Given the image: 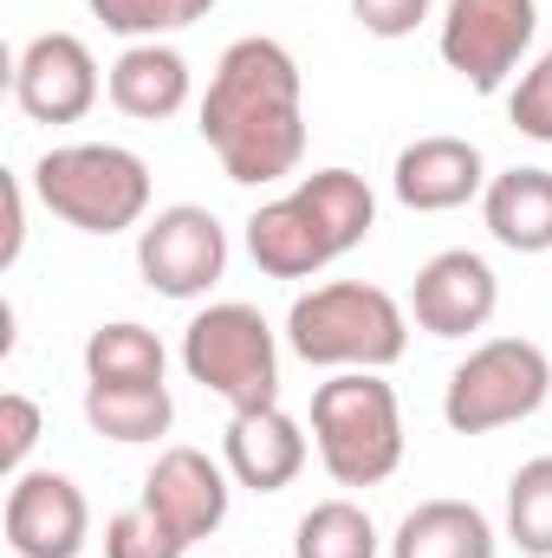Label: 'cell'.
Listing matches in <instances>:
<instances>
[{
    "label": "cell",
    "mask_w": 552,
    "mask_h": 558,
    "mask_svg": "<svg viewBox=\"0 0 552 558\" xmlns=\"http://www.w3.org/2000/svg\"><path fill=\"white\" fill-rule=\"evenodd\" d=\"M202 143L215 149L221 175L241 189H267L299 175L305 162V85L299 59L267 39L248 33L215 59V78L202 92Z\"/></svg>",
    "instance_id": "1"
},
{
    "label": "cell",
    "mask_w": 552,
    "mask_h": 558,
    "mask_svg": "<svg viewBox=\"0 0 552 558\" xmlns=\"http://www.w3.org/2000/svg\"><path fill=\"white\" fill-rule=\"evenodd\" d=\"M377 228V195L358 169H312L279 202L248 215V254L267 279H312Z\"/></svg>",
    "instance_id": "2"
},
{
    "label": "cell",
    "mask_w": 552,
    "mask_h": 558,
    "mask_svg": "<svg viewBox=\"0 0 552 558\" xmlns=\"http://www.w3.org/2000/svg\"><path fill=\"white\" fill-rule=\"evenodd\" d=\"M286 344L312 371H391L410 351V312L364 279H332L292 299Z\"/></svg>",
    "instance_id": "3"
},
{
    "label": "cell",
    "mask_w": 552,
    "mask_h": 558,
    "mask_svg": "<svg viewBox=\"0 0 552 558\" xmlns=\"http://www.w3.org/2000/svg\"><path fill=\"white\" fill-rule=\"evenodd\" d=\"M312 448L338 487H377L404 468V410L384 371H332L312 390Z\"/></svg>",
    "instance_id": "4"
},
{
    "label": "cell",
    "mask_w": 552,
    "mask_h": 558,
    "mask_svg": "<svg viewBox=\"0 0 552 558\" xmlns=\"http://www.w3.org/2000/svg\"><path fill=\"white\" fill-rule=\"evenodd\" d=\"M33 195L79 234H124L149 215V162L124 143H59L33 162Z\"/></svg>",
    "instance_id": "5"
},
{
    "label": "cell",
    "mask_w": 552,
    "mask_h": 558,
    "mask_svg": "<svg viewBox=\"0 0 552 558\" xmlns=\"http://www.w3.org/2000/svg\"><path fill=\"white\" fill-rule=\"evenodd\" d=\"M182 371L215 390L228 410H267L279 403V344H274V325L241 305V299H221L208 312L189 318L182 331Z\"/></svg>",
    "instance_id": "6"
},
{
    "label": "cell",
    "mask_w": 552,
    "mask_h": 558,
    "mask_svg": "<svg viewBox=\"0 0 552 558\" xmlns=\"http://www.w3.org/2000/svg\"><path fill=\"white\" fill-rule=\"evenodd\" d=\"M552 397V357L533 338H488L475 344L442 390V422L455 435H494L507 422L540 416Z\"/></svg>",
    "instance_id": "7"
},
{
    "label": "cell",
    "mask_w": 552,
    "mask_h": 558,
    "mask_svg": "<svg viewBox=\"0 0 552 558\" xmlns=\"http://www.w3.org/2000/svg\"><path fill=\"white\" fill-rule=\"evenodd\" d=\"M533 33H540V0H448L442 7V65L468 92L494 98L520 72Z\"/></svg>",
    "instance_id": "8"
},
{
    "label": "cell",
    "mask_w": 552,
    "mask_h": 558,
    "mask_svg": "<svg viewBox=\"0 0 552 558\" xmlns=\"http://www.w3.org/2000/svg\"><path fill=\"white\" fill-rule=\"evenodd\" d=\"M137 274L163 299H202L228 274V228L195 202L156 208V221L137 228Z\"/></svg>",
    "instance_id": "9"
},
{
    "label": "cell",
    "mask_w": 552,
    "mask_h": 558,
    "mask_svg": "<svg viewBox=\"0 0 552 558\" xmlns=\"http://www.w3.org/2000/svg\"><path fill=\"white\" fill-rule=\"evenodd\" d=\"M0 533H7V553L13 558H79L85 539H92V507H85L72 474L26 468V474L7 481Z\"/></svg>",
    "instance_id": "10"
},
{
    "label": "cell",
    "mask_w": 552,
    "mask_h": 558,
    "mask_svg": "<svg viewBox=\"0 0 552 558\" xmlns=\"http://www.w3.org/2000/svg\"><path fill=\"white\" fill-rule=\"evenodd\" d=\"M105 78L79 33H33L13 59V105L33 124H79L98 105Z\"/></svg>",
    "instance_id": "11"
},
{
    "label": "cell",
    "mask_w": 552,
    "mask_h": 558,
    "mask_svg": "<svg viewBox=\"0 0 552 558\" xmlns=\"http://www.w3.org/2000/svg\"><path fill=\"white\" fill-rule=\"evenodd\" d=\"M501 312V279L481 254L468 247H448L435 260L416 267L410 286V318L429 338H468V331H488V318Z\"/></svg>",
    "instance_id": "12"
},
{
    "label": "cell",
    "mask_w": 552,
    "mask_h": 558,
    "mask_svg": "<svg viewBox=\"0 0 552 558\" xmlns=\"http://www.w3.org/2000/svg\"><path fill=\"white\" fill-rule=\"evenodd\" d=\"M228 461H208L202 448H163L156 454V468L143 474V507L163 520V526H176L189 546L195 539H208L221 520H228Z\"/></svg>",
    "instance_id": "13"
},
{
    "label": "cell",
    "mask_w": 552,
    "mask_h": 558,
    "mask_svg": "<svg viewBox=\"0 0 552 558\" xmlns=\"http://www.w3.org/2000/svg\"><path fill=\"white\" fill-rule=\"evenodd\" d=\"M391 189L410 215H448L488 195V162L468 137H416L391 169Z\"/></svg>",
    "instance_id": "14"
},
{
    "label": "cell",
    "mask_w": 552,
    "mask_h": 558,
    "mask_svg": "<svg viewBox=\"0 0 552 558\" xmlns=\"http://www.w3.org/2000/svg\"><path fill=\"white\" fill-rule=\"evenodd\" d=\"M221 461H228L235 487L279 494L305 468V428L286 416L279 403H267V410H235L228 416V435H221Z\"/></svg>",
    "instance_id": "15"
},
{
    "label": "cell",
    "mask_w": 552,
    "mask_h": 558,
    "mask_svg": "<svg viewBox=\"0 0 552 558\" xmlns=\"http://www.w3.org/2000/svg\"><path fill=\"white\" fill-rule=\"evenodd\" d=\"M105 92H111V105H118L124 118H137V124H169V118L189 105L195 78H189V59H182L176 46L137 39V46H124V52L111 59Z\"/></svg>",
    "instance_id": "16"
},
{
    "label": "cell",
    "mask_w": 552,
    "mask_h": 558,
    "mask_svg": "<svg viewBox=\"0 0 552 558\" xmlns=\"http://www.w3.org/2000/svg\"><path fill=\"white\" fill-rule=\"evenodd\" d=\"M481 221L507 254H552V169H501V175H488Z\"/></svg>",
    "instance_id": "17"
},
{
    "label": "cell",
    "mask_w": 552,
    "mask_h": 558,
    "mask_svg": "<svg viewBox=\"0 0 552 558\" xmlns=\"http://www.w3.org/2000/svg\"><path fill=\"white\" fill-rule=\"evenodd\" d=\"M494 520L475 500H422L404 513L391 558H494Z\"/></svg>",
    "instance_id": "18"
},
{
    "label": "cell",
    "mask_w": 552,
    "mask_h": 558,
    "mask_svg": "<svg viewBox=\"0 0 552 558\" xmlns=\"http://www.w3.org/2000/svg\"><path fill=\"white\" fill-rule=\"evenodd\" d=\"M85 422L105 435V441H156L169 435L176 403H169V384H85Z\"/></svg>",
    "instance_id": "19"
},
{
    "label": "cell",
    "mask_w": 552,
    "mask_h": 558,
    "mask_svg": "<svg viewBox=\"0 0 552 558\" xmlns=\"http://www.w3.org/2000/svg\"><path fill=\"white\" fill-rule=\"evenodd\" d=\"M163 338L137 318L98 325L85 338V384H163Z\"/></svg>",
    "instance_id": "20"
},
{
    "label": "cell",
    "mask_w": 552,
    "mask_h": 558,
    "mask_svg": "<svg viewBox=\"0 0 552 558\" xmlns=\"http://www.w3.org/2000/svg\"><path fill=\"white\" fill-rule=\"evenodd\" d=\"M377 526L358 500H319L299 533H292V558H377Z\"/></svg>",
    "instance_id": "21"
},
{
    "label": "cell",
    "mask_w": 552,
    "mask_h": 558,
    "mask_svg": "<svg viewBox=\"0 0 552 558\" xmlns=\"http://www.w3.org/2000/svg\"><path fill=\"white\" fill-rule=\"evenodd\" d=\"M507 539L527 558H552V454H533L507 481Z\"/></svg>",
    "instance_id": "22"
},
{
    "label": "cell",
    "mask_w": 552,
    "mask_h": 558,
    "mask_svg": "<svg viewBox=\"0 0 552 558\" xmlns=\"http://www.w3.org/2000/svg\"><path fill=\"white\" fill-rule=\"evenodd\" d=\"M92 7V20L105 26V33H118V39H163V33H182V26H195V20H208L215 13V0H85Z\"/></svg>",
    "instance_id": "23"
},
{
    "label": "cell",
    "mask_w": 552,
    "mask_h": 558,
    "mask_svg": "<svg viewBox=\"0 0 552 558\" xmlns=\"http://www.w3.org/2000/svg\"><path fill=\"white\" fill-rule=\"evenodd\" d=\"M182 553H189V539L176 526H163L143 500L105 520V558H182Z\"/></svg>",
    "instance_id": "24"
},
{
    "label": "cell",
    "mask_w": 552,
    "mask_h": 558,
    "mask_svg": "<svg viewBox=\"0 0 552 558\" xmlns=\"http://www.w3.org/2000/svg\"><path fill=\"white\" fill-rule=\"evenodd\" d=\"M507 118H514L520 137L552 143V52H540V59L520 72V85H514V98H507Z\"/></svg>",
    "instance_id": "25"
},
{
    "label": "cell",
    "mask_w": 552,
    "mask_h": 558,
    "mask_svg": "<svg viewBox=\"0 0 552 558\" xmlns=\"http://www.w3.org/2000/svg\"><path fill=\"white\" fill-rule=\"evenodd\" d=\"M39 428H46V416H39V403H33V397H20V390H7V397H0V468H7V481H13V474H26V454H33Z\"/></svg>",
    "instance_id": "26"
},
{
    "label": "cell",
    "mask_w": 552,
    "mask_h": 558,
    "mask_svg": "<svg viewBox=\"0 0 552 558\" xmlns=\"http://www.w3.org/2000/svg\"><path fill=\"white\" fill-rule=\"evenodd\" d=\"M429 7L435 0H351V13H358V26L371 39H410L416 26L429 20Z\"/></svg>",
    "instance_id": "27"
},
{
    "label": "cell",
    "mask_w": 552,
    "mask_h": 558,
    "mask_svg": "<svg viewBox=\"0 0 552 558\" xmlns=\"http://www.w3.org/2000/svg\"><path fill=\"white\" fill-rule=\"evenodd\" d=\"M0 189H7V241H0V267H13V260H20V247H26V182H20V175H7Z\"/></svg>",
    "instance_id": "28"
}]
</instances>
